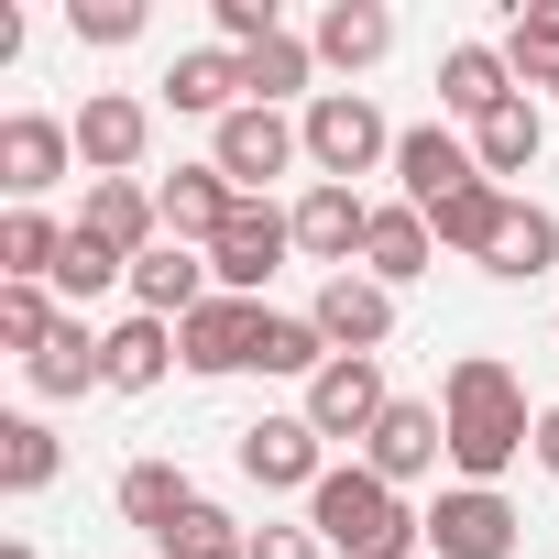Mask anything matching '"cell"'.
I'll use <instances>...</instances> for the list:
<instances>
[{"label":"cell","instance_id":"6da1fadb","mask_svg":"<svg viewBox=\"0 0 559 559\" xmlns=\"http://www.w3.org/2000/svg\"><path fill=\"white\" fill-rule=\"evenodd\" d=\"M439 428H450V472H461V483H504V472L537 450V406H526V384H515L504 352H461V362H450Z\"/></svg>","mask_w":559,"mask_h":559},{"label":"cell","instance_id":"7a4b0ae2","mask_svg":"<svg viewBox=\"0 0 559 559\" xmlns=\"http://www.w3.org/2000/svg\"><path fill=\"white\" fill-rule=\"evenodd\" d=\"M308 526H319L330 559H417L428 548V515L362 461H330V483L308 493Z\"/></svg>","mask_w":559,"mask_h":559},{"label":"cell","instance_id":"3957f363","mask_svg":"<svg viewBox=\"0 0 559 559\" xmlns=\"http://www.w3.org/2000/svg\"><path fill=\"white\" fill-rule=\"evenodd\" d=\"M297 143H308L319 187H352V176L395 165V121H384V110H373L362 88H319V99L297 110Z\"/></svg>","mask_w":559,"mask_h":559},{"label":"cell","instance_id":"277c9868","mask_svg":"<svg viewBox=\"0 0 559 559\" xmlns=\"http://www.w3.org/2000/svg\"><path fill=\"white\" fill-rule=\"evenodd\" d=\"M297 252V209H274V198H241L209 241V274H219V297H252L263 308V274Z\"/></svg>","mask_w":559,"mask_h":559},{"label":"cell","instance_id":"5b68a950","mask_svg":"<svg viewBox=\"0 0 559 559\" xmlns=\"http://www.w3.org/2000/svg\"><path fill=\"white\" fill-rule=\"evenodd\" d=\"M384 406H395V384H384V362H373V352H330L297 417H308L319 439H352V450H362V439L384 428Z\"/></svg>","mask_w":559,"mask_h":559},{"label":"cell","instance_id":"8992f818","mask_svg":"<svg viewBox=\"0 0 559 559\" xmlns=\"http://www.w3.org/2000/svg\"><path fill=\"white\" fill-rule=\"evenodd\" d=\"M230 461H241V483H263V493H319V483H330V439H319L297 406H286V417H252Z\"/></svg>","mask_w":559,"mask_h":559},{"label":"cell","instance_id":"52a82bcc","mask_svg":"<svg viewBox=\"0 0 559 559\" xmlns=\"http://www.w3.org/2000/svg\"><path fill=\"white\" fill-rule=\"evenodd\" d=\"M209 165H219L241 198H263L286 165H308V143H297V121H286V110H252V99H241V110L209 132Z\"/></svg>","mask_w":559,"mask_h":559},{"label":"cell","instance_id":"ba28073f","mask_svg":"<svg viewBox=\"0 0 559 559\" xmlns=\"http://www.w3.org/2000/svg\"><path fill=\"white\" fill-rule=\"evenodd\" d=\"M515 537H526V515H515L493 483H450V493L428 504V548H439V559H515Z\"/></svg>","mask_w":559,"mask_h":559},{"label":"cell","instance_id":"9c48e42d","mask_svg":"<svg viewBox=\"0 0 559 559\" xmlns=\"http://www.w3.org/2000/svg\"><path fill=\"white\" fill-rule=\"evenodd\" d=\"M67 165H78V121H45V110L0 121V187H12V209H45V187H67Z\"/></svg>","mask_w":559,"mask_h":559},{"label":"cell","instance_id":"30bf717a","mask_svg":"<svg viewBox=\"0 0 559 559\" xmlns=\"http://www.w3.org/2000/svg\"><path fill=\"white\" fill-rule=\"evenodd\" d=\"M308 319H319L330 352H373V362H384V341H395V286H373V274L352 263V274H330V286L308 297Z\"/></svg>","mask_w":559,"mask_h":559},{"label":"cell","instance_id":"8fae6325","mask_svg":"<svg viewBox=\"0 0 559 559\" xmlns=\"http://www.w3.org/2000/svg\"><path fill=\"white\" fill-rule=\"evenodd\" d=\"M143 143H154V110H143L132 88H88V110H78V165H88V187H99V176H132Z\"/></svg>","mask_w":559,"mask_h":559},{"label":"cell","instance_id":"7c38bea8","mask_svg":"<svg viewBox=\"0 0 559 559\" xmlns=\"http://www.w3.org/2000/svg\"><path fill=\"white\" fill-rule=\"evenodd\" d=\"M395 176H406V209H450L461 187H483V165H472V132H439V121L395 132Z\"/></svg>","mask_w":559,"mask_h":559},{"label":"cell","instance_id":"4fadbf2b","mask_svg":"<svg viewBox=\"0 0 559 559\" xmlns=\"http://www.w3.org/2000/svg\"><path fill=\"white\" fill-rule=\"evenodd\" d=\"M439 461H450V428H439V406H417V395H395V406H384V428L362 439V472H384L395 493H406V483H428Z\"/></svg>","mask_w":559,"mask_h":559},{"label":"cell","instance_id":"5bb4252c","mask_svg":"<svg viewBox=\"0 0 559 559\" xmlns=\"http://www.w3.org/2000/svg\"><path fill=\"white\" fill-rule=\"evenodd\" d=\"M209 297H219V274H209V252H187V241H154V252L132 263V308H143V319H176V330H187Z\"/></svg>","mask_w":559,"mask_h":559},{"label":"cell","instance_id":"9a60e30c","mask_svg":"<svg viewBox=\"0 0 559 559\" xmlns=\"http://www.w3.org/2000/svg\"><path fill=\"white\" fill-rule=\"evenodd\" d=\"M362 241H373V198H362V187H308V198H297V252H308V263L352 274Z\"/></svg>","mask_w":559,"mask_h":559},{"label":"cell","instance_id":"2e32d148","mask_svg":"<svg viewBox=\"0 0 559 559\" xmlns=\"http://www.w3.org/2000/svg\"><path fill=\"white\" fill-rule=\"evenodd\" d=\"M548 263H559V209L504 198V219H493V241H483V274H493V286H537Z\"/></svg>","mask_w":559,"mask_h":559},{"label":"cell","instance_id":"e0dca14e","mask_svg":"<svg viewBox=\"0 0 559 559\" xmlns=\"http://www.w3.org/2000/svg\"><path fill=\"white\" fill-rule=\"evenodd\" d=\"M78 230H99L110 252H132V263H143V252L165 241V198H154L143 176H99V187H88V209H78Z\"/></svg>","mask_w":559,"mask_h":559},{"label":"cell","instance_id":"ac0fdd59","mask_svg":"<svg viewBox=\"0 0 559 559\" xmlns=\"http://www.w3.org/2000/svg\"><path fill=\"white\" fill-rule=\"evenodd\" d=\"M252 341H263V308H252V297H209V308L176 330L187 373H252Z\"/></svg>","mask_w":559,"mask_h":559},{"label":"cell","instance_id":"d6986e66","mask_svg":"<svg viewBox=\"0 0 559 559\" xmlns=\"http://www.w3.org/2000/svg\"><path fill=\"white\" fill-rule=\"evenodd\" d=\"M428 263H439V230H428V209H406V198H373V241H362V274H373V286H417Z\"/></svg>","mask_w":559,"mask_h":559},{"label":"cell","instance_id":"ffe728a7","mask_svg":"<svg viewBox=\"0 0 559 559\" xmlns=\"http://www.w3.org/2000/svg\"><path fill=\"white\" fill-rule=\"evenodd\" d=\"M154 198H165V241H187V252H209V241H219V219L241 209V187H230L219 165H176Z\"/></svg>","mask_w":559,"mask_h":559},{"label":"cell","instance_id":"44dd1931","mask_svg":"<svg viewBox=\"0 0 559 559\" xmlns=\"http://www.w3.org/2000/svg\"><path fill=\"white\" fill-rule=\"evenodd\" d=\"M23 384L45 395V406H67V395H88V384H110V330H88V319H67L34 362H23Z\"/></svg>","mask_w":559,"mask_h":559},{"label":"cell","instance_id":"7402d4cb","mask_svg":"<svg viewBox=\"0 0 559 559\" xmlns=\"http://www.w3.org/2000/svg\"><path fill=\"white\" fill-rule=\"evenodd\" d=\"M308 45H319V67L362 78V67H384V56H395V12H384V0H330Z\"/></svg>","mask_w":559,"mask_h":559},{"label":"cell","instance_id":"603a6c76","mask_svg":"<svg viewBox=\"0 0 559 559\" xmlns=\"http://www.w3.org/2000/svg\"><path fill=\"white\" fill-rule=\"evenodd\" d=\"M165 110H198V121L219 132V121L241 110V56H230V45H187V56L165 67Z\"/></svg>","mask_w":559,"mask_h":559},{"label":"cell","instance_id":"cb8c5ba5","mask_svg":"<svg viewBox=\"0 0 559 559\" xmlns=\"http://www.w3.org/2000/svg\"><path fill=\"white\" fill-rule=\"evenodd\" d=\"M504 99H515L504 45H450V56H439V110H450V121H493Z\"/></svg>","mask_w":559,"mask_h":559},{"label":"cell","instance_id":"d4e9b609","mask_svg":"<svg viewBox=\"0 0 559 559\" xmlns=\"http://www.w3.org/2000/svg\"><path fill=\"white\" fill-rule=\"evenodd\" d=\"M198 504H209V493H198L176 461H132V472H121V526H143L154 548H165V537H176Z\"/></svg>","mask_w":559,"mask_h":559},{"label":"cell","instance_id":"484cf974","mask_svg":"<svg viewBox=\"0 0 559 559\" xmlns=\"http://www.w3.org/2000/svg\"><path fill=\"white\" fill-rule=\"evenodd\" d=\"M537 143H548V110H537L526 88H515L493 121H472V165H483L493 187H504V176H526V165H537Z\"/></svg>","mask_w":559,"mask_h":559},{"label":"cell","instance_id":"4316f807","mask_svg":"<svg viewBox=\"0 0 559 559\" xmlns=\"http://www.w3.org/2000/svg\"><path fill=\"white\" fill-rule=\"evenodd\" d=\"M176 362H187V352H176V319H143V308H132V319L110 330V395H154Z\"/></svg>","mask_w":559,"mask_h":559},{"label":"cell","instance_id":"83f0119b","mask_svg":"<svg viewBox=\"0 0 559 559\" xmlns=\"http://www.w3.org/2000/svg\"><path fill=\"white\" fill-rule=\"evenodd\" d=\"M67 263V230L45 209H0V286H56Z\"/></svg>","mask_w":559,"mask_h":559},{"label":"cell","instance_id":"f1b7e54d","mask_svg":"<svg viewBox=\"0 0 559 559\" xmlns=\"http://www.w3.org/2000/svg\"><path fill=\"white\" fill-rule=\"evenodd\" d=\"M67 472V439L45 417H0V493H45Z\"/></svg>","mask_w":559,"mask_h":559},{"label":"cell","instance_id":"f546056e","mask_svg":"<svg viewBox=\"0 0 559 559\" xmlns=\"http://www.w3.org/2000/svg\"><path fill=\"white\" fill-rule=\"evenodd\" d=\"M308 78H319V45H308V34H274V45H252V56H241V99H252V110L297 99Z\"/></svg>","mask_w":559,"mask_h":559},{"label":"cell","instance_id":"4dcf8cb0","mask_svg":"<svg viewBox=\"0 0 559 559\" xmlns=\"http://www.w3.org/2000/svg\"><path fill=\"white\" fill-rule=\"evenodd\" d=\"M319 362H330V341H319V319H308V308H263L252 373H297V384H319Z\"/></svg>","mask_w":559,"mask_h":559},{"label":"cell","instance_id":"1f68e13d","mask_svg":"<svg viewBox=\"0 0 559 559\" xmlns=\"http://www.w3.org/2000/svg\"><path fill=\"white\" fill-rule=\"evenodd\" d=\"M110 286H132V252H110L99 230H78V219H67V263H56V297H78V319H88V297H110Z\"/></svg>","mask_w":559,"mask_h":559},{"label":"cell","instance_id":"d6a6232c","mask_svg":"<svg viewBox=\"0 0 559 559\" xmlns=\"http://www.w3.org/2000/svg\"><path fill=\"white\" fill-rule=\"evenodd\" d=\"M504 198H515V187H493V176H483V187H461L450 209H428V230H439V252H461V263H483V241H493V219H504Z\"/></svg>","mask_w":559,"mask_h":559},{"label":"cell","instance_id":"836d02e7","mask_svg":"<svg viewBox=\"0 0 559 559\" xmlns=\"http://www.w3.org/2000/svg\"><path fill=\"white\" fill-rule=\"evenodd\" d=\"M504 67H515V88H548V99H559V0L515 12V34H504Z\"/></svg>","mask_w":559,"mask_h":559},{"label":"cell","instance_id":"e575fe53","mask_svg":"<svg viewBox=\"0 0 559 559\" xmlns=\"http://www.w3.org/2000/svg\"><path fill=\"white\" fill-rule=\"evenodd\" d=\"M56 330H67V319H56V286H0V352H23V362H34Z\"/></svg>","mask_w":559,"mask_h":559},{"label":"cell","instance_id":"d590c367","mask_svg":"<svg viewBox=\"0 0 559 559\" xmlns=\"http://www.w3.org/2000/svg\"><path fill=\"white\" fill-rule=\"evenodd\" d=\"M165 559H252V526H230L219 504H198V515L165 537Z\"/></svg>","mask_w":559,"mask_h":559},{"label":"cell","instance_id":"8d00e7d4","mask_svg":"<svg viewBox=\"0 0 559 559\" xmlns=\"http://www.w3.org/2000/svg\"><path fill=\"white\" fill-rule=\"evenodd\" d=\"M209 12H219V45H230V56H252V45L286 34V23H274V0H209Z\"/></svg>","mask_w":559,"mask_h":559},{"label":"cell","instance_id":"74e56055","mask_svg":"<svg viewBox=\"0 0 559 559\" xmlns=\"http://www.w3.org/2000/svg\"><path fill=\"white\" fill-rule=\"evenodd\" d=\"M67 23H78V45H132L143 34V0H78Z\"/></svg>","mask_w":559,"mask_h":559},{"label":"cell","instance_id":"f35d334b","mask_svg":"<svg viewBox=\"0 0 559 559\" xmlns=\"http://www.w3.org/2000/svg\"><path fill=\"white\" fill-rule=\"evenodd\" d=\"M252 559H330V548H319V526H274V515H263V526H252Z\"/></svg>","mask_w":559,"mask_h":559},{"label":"cell","instance_id":"ab89813d","mask_svg":"<svg viewBox=\"0 0 559 559\" xmlns=\"http://www.w3.org/2000/svg\"><path fill=\"white\" fill-rule=\"evenodd\" d=\"M537 472L559 483V406H537Z\"/></svg>","mask_w":559,"mask_h":559},{"label":"cell","instance_id":"60d3db41","mask_svg":"<svg viewBox=\"0 0 559 559\" xmlns=\"http://www.w3.org/2000/svg\"><path fill=\"white\" fill-rule=\"evenodd\" d=\"M0 559H34V537H12V548H0Z\"/></svg>","mask_w":559,"mask_h":559}]
</instances>
